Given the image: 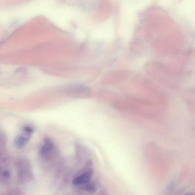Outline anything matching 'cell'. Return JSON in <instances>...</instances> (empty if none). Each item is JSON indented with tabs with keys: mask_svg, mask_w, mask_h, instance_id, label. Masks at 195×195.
<instances>
[{
	"mask_svg": "<svg viewBox=\"0 0 195 195\" xmlns=\"http://www.w3.org/2000/svg\"><path fill=\"white\" fill-rule=\"evenodd\" d=\"M4 174L5 177H8V176L9 175V173L8 172H5V173H4Z\"/></svg>",
	"mask_w": 195,
	"mask_h": 195,
	"instance_id": "4",
	"label": "cell"
},
{
	"mask_svg": "<svg viewBox=\"0 0 195 195\" xmlns=\"http://www.w3.org/2000/svg\"><path fill=\"white\" fill-rule=\"evenodd\" d=\"M33 132L34 129L30 126L24 127L21 132L15 139V144L16 147L19 149L23 148L31 137Z\"/></svg>",
	"mask_w": 195,
	"mask_h": 195,
	"instance_id": "1",
	"label": "cell"
},
{
	"mask_svg": "<svg viewBox=\"0 0 195 195\" xmlns=\"http://www.w3.org/2000/svg\"><path fill=\"white\" fill-rule=\"evenodd\" d=\"M85 189L87 191L90 192H93L95 191V187L91 184H89L86 185Z\"/></svg>",
	"mask_w": 195,
	"mask_h": 195,
	"instance_id": "3",
	"label": "cell"
},
{
	"mask_svg": "<svg viewBox=\"0 0 195 195\" xmlns=\"http://www.w3.org/2000/svg\"><path fill=\"white\" fill-rule=\"evenodd\" d=\"M93 175L92 171H88L84 173L82 175L79 176L73 180V183L75 185H80L86 183L91 179Z\"/></svg>",
	"mask_w": 195,
	"mask_h": 195,
	"instance_id": "2",
	"label": "cell"
},
{
	"mask_svg": "<svg viewBox=\"0 0 195 195\" xmlns=\"http://www.w3.org/2000/svg\"><path fill=\"white\" fill-rule=\"evenodd\" d=\"M184 195H195V194L194 193H192V192H190V193L185 194Z\"/></svg>",
	"mask_w": 195,
	"mask_h": 195,
	"instance_id": "5",
	"label": "cell"
}]
</instances>
